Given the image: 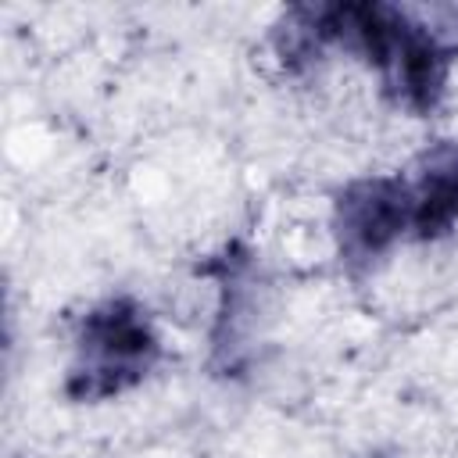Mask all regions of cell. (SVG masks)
Instances as JSON below:
<instances>
[{"label": "cell", "instance_id": "6da1fadb", "mask_svg": "<svg viewBox=\"0 0 458 458\" xmlns=\"http://www.w3.org/2000/svg\"><path fill=\"white\" fill-rule=\"evenodd\" d=\"M157 361V336L147 315L129 301H107L86 315L68 394L82 401L111 397L136 386Z\"/></svg>", "mask_w": 458, "mask_h": 458}, {"label": "cell", "instance_id": "7a4b0ae2", "mask_svg": "<svg viewBox=\"0 0 458 458\" xmlns=\"http://www.w3.org/2000/svg\"><path fill=\"white\" fill-rule=\"evenodd\" d=\"M340 250L354 261L383 254L390 243L411 233V200L404 175H376L351 182L336 200Z\"/></svg>", "mask_w": 458, "mask_h": 458}, {"label": "cell", "instance_id": "3957f363", "mask_svg": "<svg viewBox=\"0 0 458 458\" xmlns=\"http://www.w3.org/2000/svg\"><path fill=\"white\" fill-rule=\"evenodd\" d=\"M411 200V233L433 240L458 222V143H437L426 150L411 175H404Z\"/></svg>", "mask_w": 458, "mask_h": 458}]
</instances>
